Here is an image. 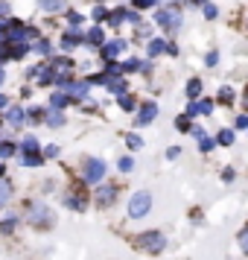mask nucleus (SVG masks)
<instances>
[{"label": "nucleus", "mask_w": 248, "mask_h": 260, "mask_svg": "<svg viewBox=\"0 0 248 260\" xmlns=\"http://www.w3.org/2000/svg\"><path fill=\"white\" fill-rule=\"evenodd\" d=\"M152 211V193L149 190H137L129 199V219H143Z\"/></svg>", "instance_id": "f257e3e1"}, {"label": "nucleus", "mask_w": 248, "mask_h": 260, "mask_svg": "<svg viewBox=\"0 0 248 260\" xmlns=\"http://www.w3.org/2000/svg\"><path fill=\"white\" fill-rule=\"evenodd\" d=\"M134 246L143 248V251H149V254H161L164 246H166V237L161 234V231H143V234H137Z\"/></svg>", "instance_id": "f03ea898"}, {"label": "nucleus", "mask_w": 248, "mask_h": 260, "mask_svg": "<svg viewBox=\"0 0 248 260\" xmlns=\"http://www.w3.org/2000/svg\"><path fill=\"white\" fill-rule=\"evenodd\" d=\"M155 21L164 26L166 32H178V26H181V9H175V6H164V9L155 12Z\"/></svg>", "instance_id": "7ed1b4c3"}, {"label": "nucleus", "mask_w": 248, "mask_h": 260, "mask_svg": "<svg viewBox=\"0 0 248 260\" xmlns=\"http://www.w3.org/2000/svg\"><path fill=\"white\" fill-rule=\"evenodd\" d=\"M82 178L88 184H99L102 178H105V164L99 161V158H88L82 167Z\"/></svg>", "instance_id": "20e7f679"}, {"label": "nucleus", "mask_w": 248, "mask_h": 260, "mask_svg": "<svg viewBox=\"0 0 248 260\" xmlns=\"http://www.w3.org/2000/svg\"><path fill=\"white\" fill-rule=\"evenodd\" d=\"M26 211H29V222L38 225V228H50V225H53V219H56V216H53V211H47L44 205H29Z\"/></svg>", "instance_id": "39448f33"}, {"label": "nucleus", "mask_w": 248, "mask_h": 260, "mask_svg": "<svg viewBox=\"0 0 248 260\" xmlns=\"http://www.w3.org/2000/svg\"><path fill=\"white\" fill-rule=\"evenodd\" d=\"M126 50V41L123 38H114V41H108V44H102V59H108V61H114Z\"/></svg>", "instance_id": "423d86ee"}, {"label": "nucleus", "mask_w": 248, "mask_h": 260, "mask_svg": "<svg viewBox=\"0 0 248 260\" xmlns=\"http://www.w3.org/2000/svg\"><path fill=\"white\" fill-rule=\"evenodd\" d=\"M155 117H158V106L155 103H143L140 111H137V126H149Z\"/></svg>", "instance_id": "0eeeda50"}, {"label": "nucleus", "mask_w": 248, "mask_h": 260, "mask_svg": "<svg viewBox=\"0 0 248 260\" xmlns=\"http://www.w3.org/2000/svg\"><path fill=\"white\" fill-rule=\"evenodd\" d=\"M114 196H117V187H114V184H102V187L96 190V205H102V208H105V205L114 202Z\"/></svg>", "instance_id": "6e6552de"}, {"label": "nucleus", "mask_w": 248, "mask_h": 260, "mask_svg": "<svg viewBox=\"0 0 248 260\" xmlns=\"http://www.w3.org/2000/svg\"><path fill=\"white\" fill-rule=\"evenodd\" d=\"M38 9L41 12H50V15L64 12L67 9V0H38Z\"/></svg>", "instance_id": "1a4fd4ad"}, {"label": "nucleus", "mask_w": 248, "mask_h": 260, "mask_svg": "<svg viewBox=\"0 0 248 260\" xmlns=\"http://www.w3.org/2000/svg\"><path fill=\"white\" fill-rule=\"evenodd\" d=\"M88 85H91L88 79H85V82H67V85H64V94H67V96H76V100H82V96L88 94Z\"/></svg>", "instance_id": "9d476101"}, {"label": "nucleus", "mask_w": 248, "mask_h": 260, "mask_svg": "<svg viewBox=\"0 0 248 260\" xmlns=\"http://www.w3.org/2000/svg\"><path fill=\"white\" fill-rule=\"evenodd\" d=\"M79 44H82V32L79 29H70L67 36L61 38V47L64 50H73V47H79Z\"/></svg>", "instance_id": "9b49d317"}, {"label": "nucleus", "mask_w": 248, "mask_h": 260, "mask_svg": "<svg viewBox=\"0 0 248 260\" xmlns=\"http://www.w3.org/2000/svg\"><path fill=\"white\" fill-rule=\"evenodd\" d=\"M166 47H169V44H166L164 38H155V41H149V50H146V56H149V59H155V56H161Z\"/></svg>", "instance_id": "f8f14e48"}, {"label": "nucleus", "mask_w": 248, "mask_h": 260, "mask_svg": "<svg viewBox=\"0 0 248 260\" xmlns=\"http://www.w3.org/2000/svg\"><path fill=\"white\" fill-rule=\"evenodd\" d=\"M85 41H88V44H94V47H102V44H105V36H102V29H99V26H94V29L85 36Z\"/></svg>", "instance_id": "ddd939ff"}, {"label": "nucleus", "mask_w": 248, "mask_h": 260, "mask_svg": "<svg viewBox=\"0 0 248 260\" xmlns=\"http://www.w3.org/2000/svg\"><path fill=\"white\" fill-rule=\"evenodd\" d=\"M67 103H70V96H67V94H61V91H59V94H53V96H50V108H53V111H61V108L67 106Z\"/></svg>", "instance_id": "4468645a"}, {"label": "nucleus", "mask_w": 248, "mask_h": 260, "mask_svg": "<svg viewBox=\"0 0 248 260\" xmlns=\"http://www.w3.org/2000/svg\"><path fill=\"white\" fill-rule=\"evenodd\" d=\"M26 53H29V47H26V44H12V47L6 50V56H9V59H24Z\"/></svg>", "instance_id": "2eb2a0df"}, {"label": "nucleus", "mask_w": 248, "mask_h": 260, "mask_svg": "<svg viewBox=\"0 0 248 260\" xmlns=\"http://www.w3.org/2000/svg\"><path fill=\"white\" fill-rule=\"evenodd\" d=\"M64 205H67V208H73V211H85V205H88V202L79 199V193H70V196L64 199Z\"/></svg>", "instance_id": "dca6fc26"}, {"label": "nucleus", "mask_w": 248, "mask_h": 260, "mask_svg": "<svg viewBox=\"0 0 248 260\" xmlns=\"http://www.w3.org/2000/svg\"><path fill=\"white\" fill-rule=\"evenodd\" d=\"M26 117V111L21 106H15V108H9V114H6V120H9V123H12V126H18V123H21V120Z\"/></svg>", "instance_id": "f3484780"}, {"label": "nucleus", "mask_w": 248, "mask_h": 260, "mask_svg": "<svg viewBox=\"0 0 248 260\" xmlns=\"http://www.w3.org/2000/svg\"><path fill=\"white\" fill-rule=\"evenodd\" d=\"M44 117H47V123L53 126V129H59L61 123H64V117H61L59 111H53V108H47V111H44Z\"/></svg>", "instance_id": "a211bd4d"}, {"label": "nucleus", "mask_w": 248, "mask_h": 260, "mask_svg": "<svg viewBox=\"0 0 248 260\" xmlns=\"http://www.w3.org/2000/svg\"><path fill=\"white\" fill-rule=\"evenodd\" d=\"M219 103H225V106H231V103H234V88H231V85L219 88Z\"/></svg>", "instance_id": "6ab92c4d"}, {"label": "nucleus", "mask_w": 248, "mask_h": 260, "mask_svg": "<svg viewBox=\"0 0 248 260\" xmlns=\"http://www.w3.org/2000/svg\"><path fill=\"white\" fill-rule=\"evenodd\" d=\"M9 196H12V184L0 178V205H6V202H9Z\"/></svg>", "instance_id": "aec40b11"}, {"label": "nucleus", "mask_w": 248, "mask_h": 260, "mask_svg": "<svg viewBox=\"0 0 248 260\" xmlns=\"http://www.w3.org/2000/svg\"><path fill=\"white\" fill-rule=\"evenodd\" d=\"M216 143H222V146H231V143H234V132H231V129H222L219 135H216Z\"/></svg>", "instance_id": "412c9836"}, {"label": "nucleus", "mask_w": 248, "mask_h": 260, "mask_svg": "<svg viewBox=\"0 0 248 260\" xmlns=\"http://www.w3.org/2000/svg\"><path fill=\"white\" fill-rule=\"evenodd\" d=\"M41 158H44V155H38V152L21 155V164H24V167H38V164H41Z\"/></svg>", "instance_id": "4be33fe9"}, {"label": "nucleus", "mask_w": 248, "mask_h": 260, "mask_svg": "<svg viewBox=\"0 0 248 260\" xmlns=\"http://www.w3.org/2000/svg\"><path fill=\"white\" fill-rule=\"evenodd\" d=\"M21 149H24V155L38 152V141H36V138H24V143H21Z\"/></svg>", "instance_id": "5701e85b"}, {"label": "nucleus", "mask_w": 248, "mask_h": 260, "mask_svg": "<svg viewBox=\"0 0 248 260\" xmlns=\"http://www.w3.org/2000/svg\"><path fill=\"white\" fill-rule=\"evenodd\" d=\"M15 225H18V216H6V222H0V234H9V231H15Z\"/></svg>", "instance_id": "b1692460"}, {"label": "nucleus", "mask_w": 248, "mask_h": 260, "mask_svg": "<svg viewBox=\"0 0 248 260\" xmlns=\"http://www.w3.org/2000/svg\"><path fill=\"white\" fill-rule=\"evenodd\" d=\"M12 155H15V143L0 141V158H12Z\"/></svg>", "instance_id": "393cba45"}, {"label": "nucleus", "mask_w": 248, "mask_h": 260, "mask_svg": "<svg viewBox=\"0 0 248 260\" xmlns=\"http://www.w3.org/2000/svg\"><path fill=\"white\" fill-rule=\"evenodd\" d=\"M201 94V82L199 79H190L187 82V96H199Z\"/></svg>", "instance_id": "a878e982"}, {"label": "nucleus", "mask_w": 248, "mask_h": 260, "mask_svg": "<svg viewBox=\"0 0 248 260\" xmlns=\"http://www.w3.org/2000/svg\"><path fill=\"white\" fill-rule=\"evenodd\" d=\"M213 146H216V138H207V135H204V138L199 141V149H201V152H210Z\"/></svg>", "instance_id": "bb28decb"}, {"label": "nucleus", "mask_w": 248, "mask_h": 260, "mask_svg": "<svg viewBox=\"0 0 248 260\" xmlns=\"http://www.w3.org/2000/svg\"><path fill=\"white\" fill-rule=\"evenodd\" d=\"M175 129H178V132H190V129H193V126H190V117H187V114H181V117L175 120Z\"/></svg>", "instance_id": "cd10ccee"}, {"label": "nucleus", "mask_w": 248, "mask_h": 260, "mask_svg": "<svg viewBox=\"0 0 248 260\" xmlns=\"http://www.w3.org/2000/svg\"><path fill=\"white\" fill-rule=\"evenodd\" d=\"M236 243H239V248H242V251L248 254V225L242 228V231H239V237H236Z\"/></svg>", "instance_id": "c85d7f7f"}, {"label": "nucleus", "mask_w": 248, "mask_h": 260, "mask_svg": "<svg viewBox=\"0 0 248 260\" xmlns=\"http://www.w3.org/2000/svg\"><path fill=\"white\" fill-rule=\"evenodd\" d=\"M117 167H120V170H123V173H131V167H134V161H131L129 155H123V158H120V161H117Z\"/></svg>", "instance_id": "c756f323"}, {"label": "nucleus", "mask_w": 248, "mask_h": 260, "mask_svg": "<svg viewBox=\"0 0 248 260\" xmlns=\"http://www.w3.org/2000/svg\"><path fill=\"white\" fill-rule=\"evenodd\" d=\"M126 143H129V149H140L143 138H140V135H129V138H126Z\"/></svg>", "instance_id": "7c9ffc66"}, {"label": "nucleus", "mask_w": 248, "mask_h": 260, "mask_svg": "<svg viewBox=\"0 0 248 260\" xmlns=\"http://www.w3.org/2000/svg\"><path fill=\"white\" fill-rule=\"evenodd\" d=\"M196 106H199V114H210V111H213V103H210V100H199Z\"/></svg>", "instance_id": "2f4dec72"}, {"label": "nucleus", "mask_w": 248, "mask_h": 260, "mask_svg": "<svg viewBox=\"0 0 248 260\" xmlns=\"http://www.w3.org/2000/svg\"><path fill=\"white\" fill-rule=\"evenodd\" d=\"M137 38H152V26L149 24H137Z\"/></svg>", "instance_id": "473e14b6"}, {"label": "nucleus", "mask_w": 248, "mask_h": 260, "mask_svg": "<svg viewBox=\"0 0 248 260\" xmlns=\"http://www.w3.org/2000/svg\"><path fill=\"white\" fill-rule=\"evenodd\" d=\"M216 15H219V9H216L213 3H204V18H207V21H213Z\"/></svg>", "instance_id": "72a5a7b5"}, {"label": "nucleus", "mask_w": 248, "mask_h": 260, "mask_svg": "<svg viewBox=\"0 0 248 260\" xmlns=\"http://www.w3.org/2000/svg\"><path fill=\"white\" fill-rule=\"evenodd\" d=\"M216 61H219V53H216V50H210V53L204 56V64H207V68H216Z\"/></svg>", "instance_id": "f704fd0d"}, {"label": "nucleus", "mask_w": 248, "mask_h": 260, "mask_svg": "<svg viewBox=\"0 0 248 260\" xmlns=\"http://www.w3.org/2000/svg\"><path fill=\"white\" fill-rule=\"evenodd\" d=\"M120 106H123V111H134V100L131 96H120Z\"/></svg>", "instance_id": "c9c22d12"}, {"label": "nucleus", "mask_w": 248, "mask_h": 260, "mask_svg": "<svg viewBox=\"0 0 248 260\" xmlns=\"http://www.w3.org/2000/svg\"><path fill=\"white\" fill-rule=\"evenodd\" d=\"M56 155H59V146H56V143H50L47 149H44V158H56Z\"/></svg>", "instance_id": "e433bc0d"}, {"label": "nucleus", "mask_w": 248, "mask_h": 260, "mask_svg": "<svg viewBox=\"0 0 248 260\" xmlns=\"http://www.w3.org/2000/svg\"><path fill=\"white\" fill-rule=\"evenodd\" d=\"M36 50H38V53H47V56H50V41H38Z\"/></svg>", "instance_id": "4c0bfd02"}, {"label": "nucleus", "mask_w": 248, "mask_h": 260, "mask_svg": "<svg viewBox=\"0 0 248 260\" xmlns=\"http://www.w3.org/2000/svg\"><path fill=\"white\" fill-rule=\"evenodd\" d=\"M123 68H126V71H137V68H140V61H137V59H129Z\"/></svg>", "instance_id": "58836bf2"}, {"label": "nucleus", "mask_w": 248, "mask_h": 260, "mask_svg": "<svg viewBox=\"0 0 248 260\" xmlns=\"http://www.w3.org/2000/svg\"><path fill=\"white\" fill-rule=\"evenodd\" d=\"M236 129H248V117H245V114H239V117H236Z\"/></svg>", "instance_id": "ea45409f"}, {"label": "nucleus", "mask_w": 248, "mask_h": 260, "mask_svg": "<svg viewBox=\"0 0 248 260\" xmlns=\"http://www.w3.org/2000/svg\"><path fill=\"white\" fill-rule=\"evenodd\" d=\"M94 18H96V21H102V18H108V12L102 9V6H96V9H94Z\"/></svg>", "instance_id": "a19ab883"}, {"label": "nucleus", "mask_w": 248, "mask_h": 260, "mask_svg": "<svg viewBox=\"0 0 248 260\" xmlns=\"http://www.w3.org/2000/svg\"><path fill=\"white\" fill-rule=\"evenodd\" d=\"M152 3H155V0H134V6H137V9H149Z\"/></svg>", "instance_id": "79ce46f5"}, {"label": "nucleus", "mask_w": 248, "mask_h": 260, "mask_svg": "<svg viewBox=\"0 0 248 260\" xmlns=\"http://www.w3.org/2000/svg\"><path fill=\"white\" fill-rule=\"evenodd\" d=\"M67 18H70V24H73V26H79V24H82V15H76V12H70Z\"/></svg>", "instance_id": "37998d69"}, {"label": "nucleus", "mask_w": 248, "mask_h": 260, "mask_svg": "<svg viewBox=\"0 0 248 260\" xmlns=\"http://www.w3.org/2000/svg\"><path fill=\"white\" fill-rule=\"evenodd\" d=\"M234 176H236V173H234V170H231V167H228V170H225V173H222V181H234Z\"/></svg>", "instance_id": "c03bdc74"}, {"label": "nucleus", "mask_w": 248, "mask_h": 260, "mask_svg": "<svg viewBox=\"0 0 248 260\" xmlns=\"http://www.w3.org/2000/svg\"><path fill=\"white\" fill-rule=\"evenodd\" d=\"M178 152H181V146H169V152H166V158H178Z\"/></svg>", "instance_id": "a18cd8bd"}, {"label": "nucleus", "mask_w": 248, "mask_h": 260, "mask_svg": "<svg viewBox=\"0 0 248 260\" xmlns=\"http://www.w3.org/2000/svg\"><path fill=\"white\" fill-rule=\"evenodd\" d=\"M6 106H9V100H6V96L0 94V111H3V108H6Z\"/></svg>", "instance_id": "49530a36"}, {"label": "nucleus", "mask_w": 248, "mask_h": 260, "mask_svg": "<svg viewBox=\"0 0 248 260\" xmlns=\"http://www.w3.org/2000/svg\"><path fill=\"white\" fill-rule=\"evenodd\" d=\"M3 173H6V167H3V164H0V178H3Z\"/></svg>", "instance_id": "de8ad7c7"}, {"label": "nucleus", "mask_w": 248, "mask_h": 260, "mask_svg": "<svg viewBox=\"0 0 248 260\" xmlns=\"http://www.w3.org/2000/svg\"><path fill=\"white\" fill-rule=\"evenodd\" d=\"M3 79H6V73H3V71H0V85H3Z\"/></svg>", "instance_id": "09e8293b"}, {"label": "nucleus", "mask_w": 248, "mask_h": 260, "mask_svg": "<svg viewBox=\"0 0 248 260\" xmlns=\"http://www.w3.org/2000/svg\"><path fill=\"white\" fill-rule=\"evenodd\" d=\"M245 108H248V91H245Z\"/></svg>", "instance_id": "8fccbe9b"}, {"label": "nucleus", "mask_w": 248, "mask_h": 260, "mask_svg": "<svg viewBox=\"0 0 248 260\" xmlns=\"http://www.w3.org/2000/svg\"><path fill=\"white\" fill-rule=\"evenodd\" d=\"M193 3H204V0H193Z\"/></svg>", "instance_id": "3c124183"}, {"label": "nucleus", "mask_w": 248, "mask_h": 260, "mask_svg": "<svg viewBox=\"0 0 248 260\" xmlns=\"http://www.w3.org/2000/svg\"><path fill=\"white\" fill-rule=\"evenodd\" d=\"M166 3H175V0H166Z\"/></svg>", "instance_id": "603ef678"}, {"label": "nucleus", "mask_w": 248, "mask_h": 260, "mask_svg": "<svg viewBox=\"0 0 248 260\" xmlns=\"http://www.w3.org/2000/svg\"><path fill=\"white\" fill-rule=\"evenodd\" d=\"M0 126H3V123H0Z\"/></svg>", "instance_id": "864d4df0"}]
</instances>
